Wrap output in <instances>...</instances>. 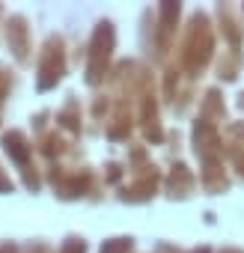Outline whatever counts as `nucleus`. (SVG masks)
Listing matches in <instances>:
<instances>
[{"instance_id": "1", "label": "nucleus", "mask_w": 244, "mask_h": 253, "mask_svg": "<svg viewBox=\"0 0 244 253\" xmlns=\"http://www.w3.org/2000/svg\"><path fill=\"white\" fill-rule=\"evenodd\" d=\"M3 89H6V78L0 75V95H3Z\"/></svg>"}, {"instance_id": "2", "label": "nucleus", "mask_w": 244, "mask_h": 253, "mask_svg": "<svg viewBox=\"0 0 244 253\" xmlns=\"http://www.w3.org/2000/svg\"><path fill=\"white\" fill-rule=\"evenodd\" d=\"M0 253H12V250H9V247H0Z\"/></svg>"}]
</instances>
